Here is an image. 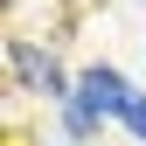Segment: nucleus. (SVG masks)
<instances>
[{"label": "nucleus", "instance_id": "obj_1", "mask_svg": "<svg viewBox=\"0 0 146 146\" xmlns=\"http://www.w3.org/2000/svg\"><path fill=\"white\" fill-rule=\"evenodd\" d=\"M7 63L21 70V77H28L35 90H42V98H56V104L70 98V90H77V84H70L63 70H56V56H42V49H35V42H14V49H7Z\"/></svg>", "mask_w": 146, "mask_h": 146}, {"label": "nucleus", "instance_id": "obj_2", "mask_svg": "<svg viewBox=\"0 0 146 146\" xmlns=\"http://www.w3.org/2000/svg\"><path fill=\"white\" fill-rule=\"evenodd\" d=\"M63 118H70V132H98V118H104V111L84 98V90H70V98H63Z\"/></svg>", "mask_w": 146, "mask_h": 146}, {"label": "nucleus", "instance_id": "obj_3", "mask_svg": "<svg viewBox=\"0 0 146 146\" xmlns=\"http://www.w3.org/2000/svg\"><path fill=\"white\" fill-rule=\"evenodd\" d=\"M118 125H132V132L146 139V90H132V98H125V111H118Z\"/></svg>", "mask_w": 146, "mask_h": 146}]
</instances>
